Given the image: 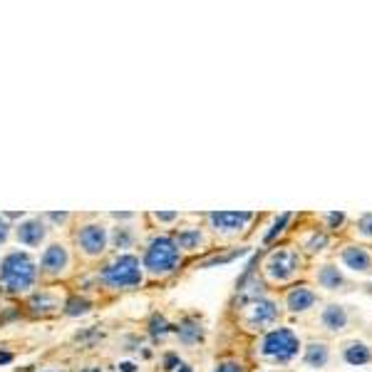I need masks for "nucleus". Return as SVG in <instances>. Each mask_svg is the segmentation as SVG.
I'll return each mask as SVG.
<instances>
[{
    "label": "nucleus",
    "mask_w": 372,
    "mask_h": 372,
    "mask_svg": "<svg viewBox=\"0 0 372 372\" xmlns=\"http://www.w3.org/2000/svg\"><path fill=\"white\" fill-rule=\"evenodd\" d=\"M134 241H137V234H134V229L131 226H115L110 234V243L117 248V251L127 253L131 246H134Z\"/></svg>",
    "instance_id": "15"
},
{
    "label": "nucleus",
    "mask_w": 372,
    "mask_h": 372,
    "mask_svg": "<svg viewBox=\"0 0 372 372\" xmlns=\"http://www.w3.org/2000/svg\"><path fill=\"white\" fill-rule=\"evenodd\" d=\"M315 303H317V296L308 288V285H298V288L290 290L288 298H285V306H288L290 313H306V310H310Z\"/></svg>",
    "instance_id": "11"
},
{
    "label": "nucleus",
    "mask_w": 372,
    "mask_h": 372,
    "mask_svg": "<svg viewBox=\"0 0 372 372\" xmlns=\"http://www.w3.org/2000/svg\"><path fill=\"white\" fill-rule=\"evenodd\" d=\"M15 238L22 246L35 248L48 238V226H45V221L40 216H28V219H22L15 226Z\"/></svg>",
    "instance_id": "10"
},
{
    "label": "nucleus",
    "mask_w": 372,
    "mask_h": 372,
    "mask_svg": "<svg viewBox=\"0 0 372 372\" xmlns=\"http://www.w3.org/2000/svg\"><path fill=\"white\" fill-rule=\"evenodd\" d=\"M330 360V350L325 343H310L306 348V362L310 367H325Z\"/></svg>",
    "instance_id": "18"
},
{
    "label": "nucleus",
    "mask_w": 372,
    "mask_h": 372,
    "mask_svg": "<svg viewBox=\"0 0 372 372\" xmlns=\"http://www.w3.org/2000/svg\"><path fill=\"white\" fill-rule=\"evenodd\" d=\"M10 360V355H0V362H8Z\"/></svg>",
    "instance_id": "30"
},
{
    "label": "nucleus",
    "mask_w": 372,
    "mask_h": 372,
    "mask_svg": "<svg viewBox=\"0 0 372 372\" xmlns=\"http://www.w3.org/2000/svg\"><path fill=\"white\" fill-rule=\"evenodd\" d=\"M320 323H323L325 330H330V333H340V330L348 328V310H345L343 306H328L323 310V315H320Z\"/></svg>",
    "instance_id": "13"
},
{
    "label": "nucleus",
    "mask_w": 372,
    "mask_h": 372,
    "mask_svg": "<svg viewBox=\"0 0 372 372\" xmlns=\"http://www.w3.org/2000/svg\"><path fill=\"white\" fill-rule=\"evenodd\" d=\"M317 283L328 290H338L340 285H345V278H343V273H340L338 266H330L328 263V266H323V269L317 271Z\"/></svg>",
    "instance_id": "17"
},
{
    "label": "nucleus",
    "mask_w": 372,
    "mask_h": 372,
    "mask_svg": "<svg viewBox=\"0 0 372 372\" xmlns=\"http://www.w3.org/2000/svg\"><path fill=\"white\" fill-rule=\"evenodd\" d=\"M328 221L330 226H340L345 221V214H328Z\"/></svg>",
    "instance_id": "28"
},
{
    "label": "nucleus",
    "mask_w": 372,
    "mask_h": 372,
    "mask_svg": "<svg viewBox=\"0 0 372 372\" xmlns=\"http://www.w3.org/2000/svg\"><path fill=\"white\" fill-rule=\"evenodd\" d=\"M301 269V256L293 248H278L269 256L266 261V276L276 283H285Z\"/></svg>",
    "instance_id": "6"
},
{
    "label": "nucleus",
    "mask_w": 372,
    "mask_h": 372,
    "mask_svg": "<svg viewBox=\"0 0 372 372\" xmlns=\"http://www.w3.org/2000/svg\"><path fill=\"white\" fill-rule=\"evenodd\" d=\"M251 211H219V214H208V224L214 226L216 234L221 236H236L241 234L251 224Z\"/></svg>",
    "instance_id": "8"
},
{
    "label": "nucleus",
    "mask_w": 372,
    "mask_h": 372,
    "mask_svg": "<svg viewBox=\"0 0 372 372\" xmlns=\"http://www.w3.org/2000/svg\"><path fill=\"white\" fill-rule=\"evenodd\" d=\"M75 243L87 258H97L110 246V229L104 224H99V221H90V224L77 229Z\"/></svg>",
    "instance_id": "5"
},
{
    "label": "nucleus",
    "mask_w": 372,
    "mask_h": 372,
    "mask_svg": "<svg viewBox=\"0 0 372 372\" xmlns=\"http://www.w3.org/2000/svg\"><path fill=\"white\" fill-rule=\"evenodd\" d=\"M288 221H290V214H280L278 219L273 221V226H271V231H269V234L263 236V241H266V243H271V241H273L276 236H278L280 231L285 229V224H288Z\"/></svg>",
    "instance_id": "21"
},
{
    "label": "nucleus",
    "mask_w": 372,
    "mask_h": 372,
    "mask_svg": "<svg viewBox=\"0 0 372 372\" xmlns=\"http://www.w3.org/2000/svg\"><path fill=\"white\" fill-rule=\"evenodd\" d=\"M298 350H301V340L290 328H276L266 333L258 348L263 360L271 362H290L298 355Z\"/></svg>",
    "instance_id": "4"
},
{
    "label": "nucleus",
    "mask_w": 372,
    "mask_h": 372,
    "mask_svg": "<svg viewBox=\"0 0 372 372\" xmlns=\"http://www.w3.org/2000/svg\"><path fill=\"white\" fill-rule=\"evenodd\" d=\"M357 231L367 238H372V214H362L360 221H357Z\"/></svg>",
    "instance_id": "23"
},
{
    "label": "nucleus",
    "mask_w": 372,
    "mask_h": 372,
    "mask_svg": "<svg viewBox=\"0 0 372 372\" xmlns=\"http://www.w3.org/2000/svg\"><path fill=\"white\" fill-rule=\"evenodd\" d=\"M214 372H243V367L238 365V362H221Z\"/></svg>",
    "instance_id": "25"
},
{
    "label": "nucleus",
    "mask_w": 372,
    "mask_h": 372,
    "mask_svg": "<svg viewBox=\"0 0 372 372\" xmlns=\"http://www.w3.org/2000/svg\"><path fill=\"white\" fill-rule=\"evenodd\" d=\"M70 251L62 243H50L43 251V258H40V273L48 276V278H60L70 271Z\"/></svg>",
    "instance_id": "7"
},
{
    "label": "nucleus",
    "mask_w": 372,
    "mask_h": 372,
    "mask_svg": "<svg viewBox=\"0 0 372 372\" xmlns=\"http://www.w3.org/2000/svg\"><path fill=\"white\" fill-rule=\"evenodd\" d=\"M201 338V328H199V323H194V320H186V323H181L179 328V340L186 345L196 343V340Z\"/></svg>",
    "instance_id": "20"
},
{
    "label": "nucleus",
    "mask_w": 372,
    "mask_h": 372,
    "mask_svg": "<svg viewBox=\"0 0 372 372\" xmlns=\"http://www.w3.org/2000/svg\"><path fill=\"white\" fill-rule=\"evenodd\" d=\"M181 263V251L171 236H157L144 248L142 266L149 276L154 278H164V276L174 273Z\"/></svg>",
    "instance_id": "3"
},
{
    "label": "nucleus",
    "mask_w": 372,
    "mask_h": 372,
    "mask_svg": "<svg viewBox=\"0 0 372 372\" xmlns=\"http://www.w3.org/2000/svg\"><path fill=\"white\" fill-rule=\"evenodd\" d=\"M176 246L179 251H199L203 246V234L199 229H184L176 234Z\"/></svg>",
    "instance_id": "16"
},
{
    "label": "nucleus",
    "mask_w": 372,
    "mask_h": 372,
    "mask_svg": "<svg viewBox=\"0 0 372 372\" xmlns=\"http://www.w3.org/2000/svg\"><path fill=\"white\" fill-rule=\"evenodd\" d=\"M30 306H33V310H55V308H60V301H57V296H52V293H48V290H40L38 296L30 298Z\"/></svg>",
    "instance_id": "19"
},
{
    "label": "nucleus",
    "mask_w": 372,
    "mask_h": 372,
    "mask_svg": "<svg viewBox=\"0 0 372 372\" xmlns=\"http://www.w3.org/2000/svg\"><path fill=\"white\" fill-rule=\"evenodd\" d=\"M45 219H50V221H55V224H65L67 219H70V214H48Z\"/></svg>",
    "instance_id": "27"
},
{
    "label": "nucleus",
    "mask_w": 372,
    "mask_h": 372,
    "mask_svg": "<svg viewBox=\"0 0 372 372\" xmlns=\"http://www.w3.org/2000/svg\"><path fill=\"white\" fill-rule=\"evenodd\" d=\"M276 317H278V306L273 301H253L251 306L246 308V315H243V323H246L248 330H258V328H266V325L276 323Z\"/></svg>",
    "instance_id": "9"
},
{
    "label": "nucleus",
    "mask_w": 372,
    "mask_h": 372,
    "mask_svg": "<svg viewBox=\"0 0 372 372\" xmlns=\"http://www.w3.org/2000/svg\"><path fill=\"white\" fill-rule=\"evenodd\" d=\"M343 263L355 273H370L372 271V258L365 248L360 246H348L343 251Z\"/></svg>",
    "instance_id": "12"
},
{
    "label": "nucleus",
    "mask_w": 372,
    "mask_h": 372,
    "mask_svg": "<svg viewBox=\"0 0 372 372\" xmlns=\"http://www.w3.org/2000/svg\"><path fill=\"white\" fill-rule=\"evenodd\" d=\"M343 360L352 367H362L372 360V352L365 343H348L343 348Z\"/></svg>",
    "instance_id": "14"
},
{
    "label": "nucleus",
    "mask_w": 372,
    "mask_h": 372,
    "mask_svg": "<svg viewBox=\"0 0 372 372\" xmlns=\"http://www.w3.org/2000/svg\"><path fill=\"white\" fill-rule=\"evenodd\" d=\"M38 263L25 251H8L0 258V285L8 293H28L38 280Z\"/></svg>",
    "instance_id": "1"
},
{
    "label": "nucleus",
    "mask_w": 372,
    "mask_h": 372,
    "mask_svg": "<svg viewBox=\"0 0 372 372\" xmlns=\"http://www.w3.org/2000/svg\"><path fill=\"white\" fill-rule=\"evenodd\" d=\"M179 372H192V367H186V365H179Z\"/></svg>",
    "instance_id": "29"
},
{
    "label": "nucleus",
    "mask_w": 372,
    "mask_h": 372,
    "mask_svg": "<svg viewBox=\"0 0 372 372\" xmlns=\"http://www.w3.org/2000/svg\"><path fill=\"white\" fill-rule=\"evenodd\" d=\"M99 280L112 290H129L137 288L144 280V266L134 253H117L112 261H107L99 271Z\"/></svg>",
    "instance_id": "2"
},
{
    "label": "nucleus",
    "mask_w": 372,
    "mask_h": 372,
    "mask_svg": "<svg viewBox=\"0 0 372 372\" xmlns=\"http://www.w3.org/2000/svg\"><path fill=\"white\" fill-rule=\"evenodd\" d=\"M325 246H328V236H325V234H317V231L310 236V238H308V243H306V248H308L310 253H320Z\"/></svg>",
    "instance_id": "22"
},
{
    "label": "nucleus",
    "mask_w": 372,
    "mask_h": 372,
    "mask_svg": "<svg viewBox=\"0 0 372 372\" xmlns=\"http://www.w3.org/2000/svg\"><path fill=\"white\" fill-rule=\"evenodd\" d=\"M154 221H162V224H171V221H179V214H162V211H157V214H154Z\"/></svg>",
    "instance_id": "26"
},
{
    "label": "nucleus",
    "mask_w": 372,
    "mask_h": 372,
    "mask_svg": "<svg viewBox=\"0 0 372 372\" xmlns=\"http://www.w3.org/2000/svg\"><path fill=\"white\" fill-rule=\"evenodd\" d=\"M10 229L13 226L8 224L6 216H0V246H6L8 243V238H10Z\"/></svg>",
    "instance_id": "24"
}]
</instances>
